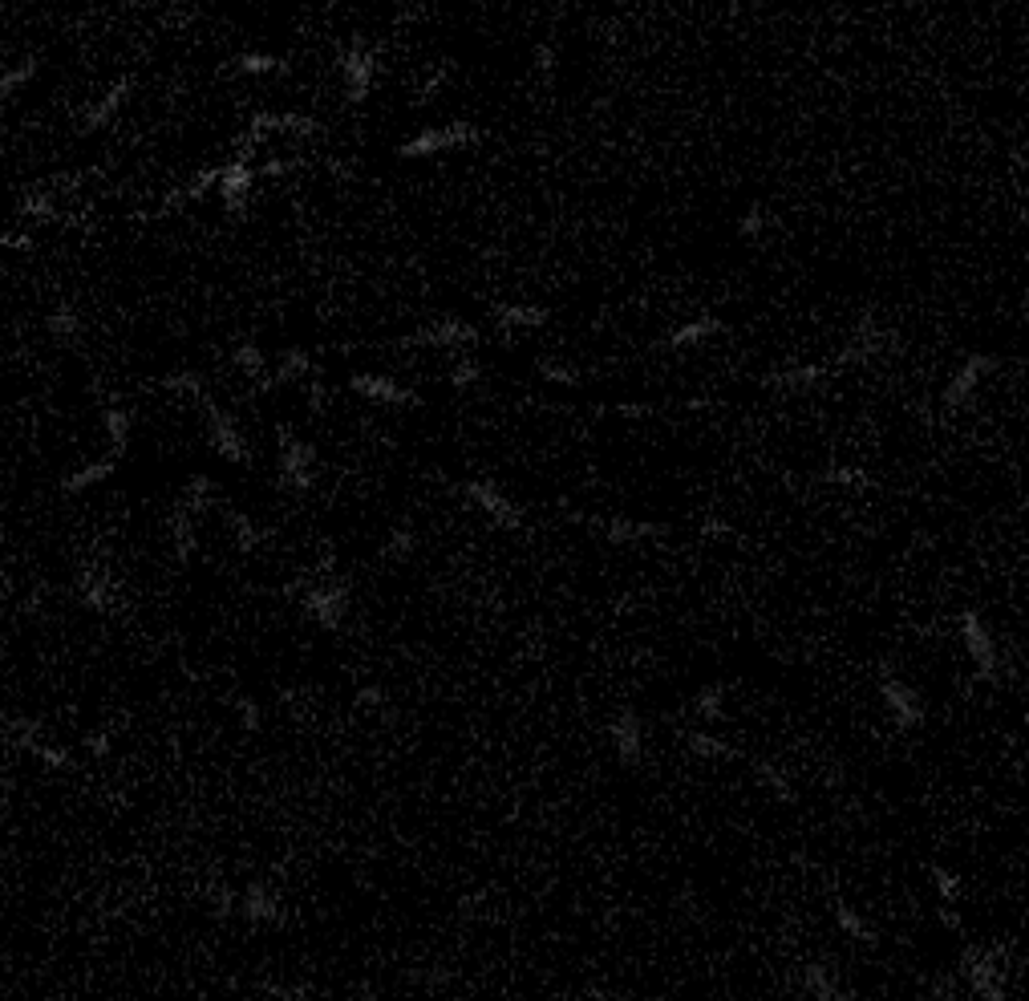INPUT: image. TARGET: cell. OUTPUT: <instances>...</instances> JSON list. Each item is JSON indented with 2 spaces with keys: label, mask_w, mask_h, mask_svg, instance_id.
<instances>
[{
  "label": "cell",
  "mask_w": 1029,
  "mask_h": 1001,
  "mask_svg": "<svg viewBox=\"0 0 1029 1001\" xmlns=\"http://www.w3.org/2000/svg\"><path fill=\"white\" fill-rule=\"evenodd\" d=\"M163 385L167 394H187V398H195V402H203L207 398V377L203 373H195V369H175V373H163Z\"/></svg>",
  "instance_id": "cell-36"
},
{
  "label": "cell",
  "mask_w": 1029,
  "mask_h": 1001,
  "mask_svg": "<svg viewBox=\"0 0 1029 1001\" xmlns=\"http://www.w3.org/2000/svg\"><path fill=\"white\" fill-rule=\"evenodd\" d=\"M235 714H240V726L248 730V734H256L260 730V702L256 698H235Z\"/></svg>",
  "instance_id": "cell-47"
},
{
  "label": "cell",
  "mask_w": 1029,
  "mask_h": 1001,
  "mask_svg": "<svg viewBox=\"0 0 1029 1001\" xmlns=\"http://www.w3.org/2000/svg\"><path fill=\"white\" fill-rule=\"evenodd\" d=\"M442 82H446V65H442V69H434V73H430V82H426V86H422V102H430V98H434V94H438V90H442Z\"/></svg>",
  "instance_id": "cell-56"
},
{
  "label": "cell",
  "mask_w": 1029,
  "mask_h": 1001,
  "mask_svg": "<svg viewBox=\"0 0 1029 1001\" xmlns=\"http://www.w3.org/2000/svg\"><path fill=\"white\" fill-rule=\"evenodd\" d=\"M535 373L547 381V385H564V390H580L584 385V377L572 369V365H564V361H535Z\"/></svg>",
  "instance_id": "cell-40"
},
{
  "label": "cell",
  "mask_w": 1029,
  "mask_h": 1001,
  "mask_svg": "<svg viewBox=\"0 0 1029 1001\" xmlns=\"http://www.w3.org/2000/svg\"><path fill=\"white\" fill-rule=\"evenodd\" d=\"M130 94H134V82H130V77H118V82H114L102 98H94V102L82 110V122H77V130H82V134H98V130H106V126L122 114V106L130 102Z\"/></svg>",
  "instance_id": "cell-17"
},
{
  "label": "cell",
  "mask_w": 1029,
  "mask_h": 1001,
  "mask_svg": "<svg viewBox=\"0 0 1029 1001\" xmlns=\"http://www.w3.org/2000/svg\"><path fill=\"white\" fill-rule=\"evenodd\" d=\"M227 523H231V531H235V544H240V552H252V548H260L264 544V527H256L248 515H240V511H227Z\"/></svg>",
  "instance_id": "cell-42"
},
{
  "label": "cell",
  "mask_w": 1029,
  "mask_h": 1001,
  "mask_svg": "<svg viewBox=\"0 0 1029 1001\" xmlns=\"http://www.w3.org/2000/svg\"><path fill=\"white\" fill-rule=\"evenodd\" d=\"M312 377V357L304 349H288L276 357V365H268V390H280V385H300Z\"/></svg>",
  "instance_id": "cell-24"
},
{
  "label": "cell",
  "mask_w": 1029,
  "mask_h": 1001,
  "mask_svg": "<svg viewBox=\"0 0 1029 1001\" xmlns=\"http://www.w3.org/2000/svg\"><path fill=\"white\" fill-rule=\"evenodd\" d=\"M880 702L888 706V718H892V726H896L900 734H912V730L924 726V698H920V689H916L912 681L896 677L888 665H884V673H880Z\"/></svg>",
  "instance_id": "cell-7"
},
{
  "label": "cell",
  "mask_w": 1029,
  "mask_h": 1001,
  "mask_svg": "<svg viewBox=\"0 0 1029 1001\" xmlns=\"http://www.w3.org/2000/svg\"><path fill=\"white\" fill-rule=\"evenodd\" d=\"M211 896V908H215V916H235V904H240V892H231V888H211L207 892Z\"/></svg>",
  "instance_id": "cell-48"
},
{
  "label": "cell",
  "mask_w": 1029,
  "mask_h": 1001,
  "mask_svg": "<svg viewBox=\"0 0 1029 1001\" xmlns=\"http://www.w3.org/2000/svg\"><path fill=\"white\" fill-rule=\"evenodd\" d=\"M685 750H689V754H697V758H705V762H714V758H734V754H738L726 738L709 734V730H689V734H685Z\"/></svg>",
  "instance_id": "cell-35"
},
{
  "label": "cell",
  "mask_w": 1029,
  "mask_h": 1001,
  "mask_svg": "<svg viewBox=\"0 0 1029 1001\" xmlns=\"http://www.w3.org/2000/svg\"><path fill=\"white\" fill-rule=\"evenodd\" d=\"M276 479L284 491H296V495L312 491L316 483V450L288 426L276 430Z\"/></svg>",
  "instance_id": "cell-5"
},
{
  "label": "cell",
  "mask_w": 1029,
  "mask_h": 1001,
  "mask_svg": "<svg viewBox=\"0 0 1029 1001\" xmlns=\"http://www.w3.org/2000/svg\"><path fill=\"white\" fill-rule=\"evenodd\" d=\"M341 90H345V102L349 106H361L369 94H373V82H377V57L365 41H349L341 49Z\"/></svg>",
  "instance_id": "cell-10"
},
{
  "label": "cell",
  "mask_w": 1029,
  "mask_h": 1001,
  "mask_svg": "<svg viewBox=\"0 0 1029 1001\" xmlns=\"http://www.w3.org/2000/svg\"><path fill=\"white\" fill-rule=\"evenodd\" d=\"M750 766H754L758 783H762V787H766L774 799H782V803H795V787H790V779L782 775V770H778L774 762H766V758H754Z\"/></svg>",
  "instance_id": "cell-37"
},
{
  "label": "cell",
  "mask_w": 1029,
  "mask_h": 1001,
  "mask_svg": "<svg viewBox=\"0 0 1029 1001\" xmlns=\"http://www.w3.org/2000/svg\"><path fill=\"white\" fill-rule=\"evenodd\" d=\"M256 183H260V179H256V163L248 159L244 150H240V159L219 163V187H215V195L223 199L227 215H235V219L248 215V203H252Z\"/></svg>",
  "instance_id": "cell-11"
},
{
  "label": "cell",
  "mask_w": 1029,
  "mask_h": 1001,
  "mask_svg": "<svg viewBox=\"0 0 1029 1001\" xmlns=\"http://www.w3.org/2000/svg\"><path fill=\"white\" fill-rule=\"evenodd\" d=\"M608 738H612L616 762L641 766V758H645V718L637 710H620L612 718V726H608Z\"/></svg>",
  "instance_id": "cell-15"
},
{
  "label": "cell",
  "mask_w": 1029,
  "mask_h": 1001,
  "mask_svg": "<svg viewBox=\"0 0 1029 1001\" xmlns=\"http://www.w3.org/2000/svg\"><path fill=\"white\" fill-rule=\"evenodd\" d=\"M827 373H831V365H790V369L770 373L762 385L766 390H778V394H803V390H815Z\"/></svg>",
  "instance_id": "cell-21"
},
{
  "label": "cell",
  "mask_w": 1029,
  "mask_h": 1001,
  "mask_svg": "<svg viewBox=\"0 0 1029 1001\" xmlns=\"http://www.w3.org/2000/svg\"><path fill=\"white\" fill-rule=\"evenodd\" d=\"M402 345H422V349H470V345H479V329H474L470 321H462V317H442V321H434V325H422V329H414Z\"/></svg>",
  "instance_id": "cell-12"
},
{
  "label": "cell",
  "mask_w": 1029,
  "mask_h": 1001,
  "mask_svg": "<svg viewBox=\"0 0 1029 1001\" xmlns=\"http://www.w3.org/2000/svg\"><path fill=\"white\" fill-rule=\"evenodd\" d=\"M235 916H244L248 924H256V929H268V924H280V920H284V904H280V896H276L264 880H252V884L240 892Z\"/></svg>",
  "instance_id": "cell-16"
},
{
  "label": "cell",
  "mask_w": 1029,
  "mask_h": 1001,
  "mask_svg": "<svg viewBox=\"0 0 1029 1001\" xmlns=\"http://www.w3.org/2000/svg\"><path fill=\"white\" fill-rule=\"evenodd\" d=\"M446 381L454 385V390H470V385H479V381H483V365L474 361V357H458Z\"/></svg>",
  "instance_id": "cell-44"
},
{
  "label": "cell",
  "mask_w": 1029,
  "mask_h": 1001,
  "mask_svg": "<svg viewBox=\"0 0 1029 1001\" xmlns=\"http://www.w3.org/2000/svg\"><path fill=\"white\" fill-rule=\"evenodd\" d=\"M45 333H49L57 345H73L77 337H82V317H77V308H69V304L53 308V313L45 317Z\"/></svg>",
  "instance_id": "cell-33"
},
{
  "label": "cell",
  "mask_w": 1029,
  "mask_h": 1001,
  "mask_svg": "<svg viewBox=\"0 0 1029 1001\" xmlns=\"http://www.w3.org/2000/svg\"><path fill=\"white\" fill-rule=\"evenodd\" d=\"M997 369H1001V361H997L993 353H965V361L957 365V373L948 377V385L940 390V406H944L948 414L965 410V406L973 402V394L981 390V381H985L989 373H997Z\"/></svg>",
  "instance_id": "cell-8"
},
{
  "label": "cell",
  "mask_w": 1029,
  "mask_h": 1001,
  "mask_svg": "<svg viewBox=\"0 0 1029 1001\" xmlns=\"http://www.w3.org/2000/svg\"><path fill=\"white\" fill-rule=\"evenodd\" d=\"M551 313L543 304H495V325L499 329H543Z\"/></svg>",
  "instance_id": "cell-25"
},
{
  "label": "cell",
  "mask_w": 1029,
  "mask_h": 1001,
  "mask_svg": "<svg viewBox=\"0 0 1029 1001\" xmlns=\"http://www.w3.org/2000/svg\"><path fill=\"white\" fill-rule=\"evenodd\" d=\"M114 471H118V458H114V454L90 458V462H82V467H77V471H69V475L61 479V491H65V495H86V491L102 487V483H106Z\"/></svg>",
  "instance_id": "cell-20"
},
{
  "label": "cell",
  "mask_w": 1029,
  "mask_h": 1001,
  "mask_svg": "<svg viewBox=\"0 0 1029 1001\" xmlns=\"http://www.w3.org/2000/svg\"><path fill=\"white\" fill-rule=\"evenodd\" d=\"M928 876H932V888H936L940 904H961V896H965V884H961V876H957L953 868L928 864Z\"/></svg>",
  "instance_id": "cell-38"
},
{
  "label": "cell",
  "mask_w": 1029,
  "mask_h": 1001,
  "mask_svg": "<svg viewBox=\"0 0 1029 1001\" xmlns=\"http://www.w3.org/2000/svg\"><path fill=\"white\" fill-rule=\"evenodd\" d=\"M612 414H620V418H653L657 410L649 402H620V406H612Z\"/></svg>",
  "instance_id": "cell-54"
},
{
  "label": "cell",
  "mask_w": 1029,
  "mask_h": 1001,
  "mask_svg": "<svg viewBox=\"0 0 1029 1001\" xmlns=\"http://www.w3.org/2000/svg\"><path fill=\"white\" fill-rule=\"evenodd\" d=\"M414 548H418V535H414V527H393L389 535H385V544H381V556H389V560H410L414 556Z\"/></svg>",
  "instance_id": "cell-41"
},
{
  "label": "cell",
  "mask_w": 1029,
  "mask_h": 1001,
  "mask_svg": "<svg viewBox=\"0 0 1029 1001\" xmlns=\"http://www.w3.org/2000/svg\"><path fill=\"white\" fill-rule=\"evenodd\" d=\"M957 633H961L965 653L973 657V677H977V681L997 685V681H1001V649H997L993 629L985 625V616H981V612H973V608L957 612Z\"/></svg>",
  "instance_id": "cell-4"
},
{
  "label": "cell",
  "mask_w": 1029,
  "mask_h": 1001,
  "mask_svg": "<svg viewBox=\"0 0 1029 1001\" xmlns=\"http://www.w3.org/2000/svg\"><path fill=\"white\" fill-rule=\"evenodd\" d=\"M33 77H37V61L33 57H21L13 65H0V110H5L33 82Z\"/></svg>",
  "instance_id": "cell-29"
},
{
  "label": "cell",
  "mask_w": 1029,
  "mask_h": 1001,
  "mask_svg": "<svg viewBox=\"0 0 1029 1001\" xmlns=\"http://www.w3.org/2000/svg\"><path fill=\"white\" fill-rule=\"evenodd\" d=\"M701 535L705 539H734V527L722 515H709V519H701Z\"/></svg>",
  "instance_id": "cell-50"
},
{
  "label": "cell",
  "mask_w": 1029,
  "mask_h": 1001,
  "mask_svg": "<svg viewBox=\"0 0 1029 1001\" xmlns=\"http://www.w3.org/2000/svg\"><path fill=\"white\" fill-rule=\"evenodd\" d=\"M957 993H961V977L957 973H944V977L928 981V997H936V1001H957Z\"/></svg>",
  "instance_id": "cell-46"
},
{
  "label": "cell",
  "mask_w": 1029,
  "mask_h": 1001,
  "mask_svg": "<svg viewBox=\"0 0 1029 1001\" xmlns=\"http://www.w3.org/2000/svg\"><path fill=\"white\" fill-rule=\"evenodd\" d=\"M803 989H807L815 1001H839V997H847V989L835 981L831 965H823V961H807V965H803Z\"/></svg>",
  "instance_id": "cell-28"
},
{
  "label": "cell",
  "mask_w": 1029,
  "mask_h": 1001,
  "mask_svg": "<svg viewBox=\"0 0 1029 1001\" xmlns=\"http://www.w3.org/2000/svg\"><path fill=\"white\" fill-rule=\"evenodd\" d=\"M726 333V321H718V317H697V321H685V325H677V329H669V337L661 341L669 353H685V349H697V345H705V341H714V337H722Z\"/></svg>",
  "instance_id": "cell-19"
},
{
  "label": "cell",
  "mask_w": 1029,
  "mask_h": 1001,
  "mask_svg": "<svg viewBox=\"0 0 1029 1001\" xmlns=\"http://www.w3.org/2000/svg\"><path fill=\"white\" fill-rule=\"evenodd\" d=\"M98 422H102V430H106V442H110V450H106V454L122 458V450L130 446V434H134V422H130V414H126L122 406H106V410L98 414Z\"/></svg>",
  "instance_id": "cell-31"
},
{
  "label": "cell",
  "mask_w": 1029,
  "mask_h": 1001,
  "mask_svg": "<svg viewBox=\"0 0 1029 1001\" xmlns=\"http://www.w3.org/2000/svg\"><path fill=\"white\" fill-rule=\"evenodd\" d=\"M296 134V138H312L316 130H321V122H316L312 114H296V110H260L256 118H252V126H248V134H244V150H252V142H260L264 134Z\"/></svg>",
  "instance_id": "cell-14"
},
{
  "label": "cell",
  "mask_w": 1029,
  "mask_h": 1001,
  "mask_svg": "<svg viewBox=\"0 0 1029 1001\" xmlns=\"http://www.w3.org/2000/svg\"><path fill=\"white\" fill-rule=\"evenodd\" d=\"M349 604H353L349 584H345L341 576H329V572H325L321 580L304 584V592H300V608H304V616H308L312 625H321L325 633H337V629L345 625Z\"/></svg>",
  "instance_id": "cell-3"
},
{
  "label": "cell",
  "mask_w": 1029,
  "mask_h": 1001,
  "mask_svg": "<svg viewBox=\"0 0 1029 1001\" xmlns=\"http://www.w3.org/2000/svg\"><path fill=\"white\" fill-rule=\"evenodd\" d=\"M531 57H535V69H539V73H551V69H556V49H551L547 41H539Z\"/></svg>",
  "instance_id": "cell-55"
},
{
  "label": "cell",
  "mask_w": 1029,
  "mask_h": 1001,
  "mask_svg": "<svg viewBox=\"0 0 1029 1001\" xmlns=\"http://www.w3.org/2000/svg\"><path fill=\"white\" fill-rule=\"evenodd\" d=\"M86 750H90L94 758H106V754L114 750V734H110V730H98V734H90V738H86Z\"/></svg>",
  "instance_id": "cell-52"
},
{
  "label": "cell",
  "mask_w": 1029,
  "mask_h": 1001,
  "mask_svg": "<svg viewBox=\"0 0 1029 1001\" xmlns=\"http://www.w3.org/2000/svg\"><path fill=\"white\" fill-rule=\"evenodd\" d=\"M199 406H203V426H207V442H211V450H215L219 458L235 462V467H248V462H252V446H248V438H244L240 422H235V414H231V410H223V406H219V402H211V398H203Z\"/></svg>",
  "instance_id": "cell-6"
},
{
  "label": "cell",
  "mask_w": 1029,
  "mask_h": 1001,
  "mask_svg": "<svg viewBox=\"0 0 1029 1001\" xmlns=\"http://www.w3.org/2000/svg\"><path fill=\"white\" fill-rule=\"evenodd\" d=\"M762 231H766V211H762V203H750L742 211V219H738V236L742 240H758Z\"/></svg>",
  "instance_id": "cell-45"
},
{
  "label": "cell",
  "mask_w": 1029,
  "mask_h": 1001,
  "mask_svg": "<svg viewBox=\"0 0 1029 1001\" xmlns=\"http://www.w3.org/2000/svg\"><path fill=\"white\" fill-rule=\"evenodd\" d=\"M17 219H21V223H57V219H61L57 195H53V191H25V195L17 199Z\"/></svg>",
  "instance_id": "cell-27"
},
{
  "label": "cell",
  "mask_w": 1029,
  "mask_h": 1001,
  "mask_svg": "<svg viewBox=\"0 0 1029 1001\" xmlns=\"http://www.w3.org/2000/svg\"><path fill=\"white\" fill-rule=\"evenodd\" d=\"M1005 965H1009V945H965L961 949V985L981 997V1001H1005Z\"/></svg>",
  "instance_id": "cell-1"
},
{
  "label": "cell",
  "mask_w": 1029,
  "mask_h": 1001,
  "mask_svg": "<svg viewBox=\"0 0 1029 1001\" xmlns=\"http://www.w3.org/2000/svg\"><path fill=\"white\" fill-rule=\"evenodd\" d=\"M73 592H77V600H82V608H90V612H110L114 608V580L102 568H86L82 576H77Z\"/></svg>",
  "instance_id": "cell-22"
},
{
  "label": "cell",
  "mask_w": 1029,
  "mask_h": 1001,
  "mask_svg": "<svg viewBox=\"0 0 1029 1001\" xmlns=\"http://www.w3.org/2000/svg\"><path fill=\"white\" fill-rule=\"evenodd\" d=\"M292 171H296V163L272 159V163H260V167H256V179H280V175H292Z\"/></svg>",
  "instance_id": "cell-51"
},
{
  "label": "cell",
  "mask_w": 1029,
  "mask_h": 1001,
  "mask_svg": "<svg viewBox=\"0 0 1029 1001\" xmlns=\"http://www.w3.org/2000/svg\"><path fill=\"white\" fill-rule=\"evenodd\" d=\"M831 912H835V924L843 929V937H851L855 945H876V941H880V933H876L872 924H867V920H863V916H859L851 904L835 900V904H831Z\"/></svg>",
  "instance_id": "cell-32"
},
{
  "label": "cell",
  "mask_w": 1029,
  "mask_h": 1001,
  "mask_svg": "<svg viewBox=\"0 0 1029 1001\" xmlns=\"http://www.w3.org/2000/svg\"><path fill=\"white\" fill-rule=\"evenodd\" d=\"M936 916H940L944 929H953L957 937H965V920L957 916V904H940V908H936Z\"/></svg>",
  "instance_id": "cell-53"
},
{
  "label": "cell",
  "mask_w": 1029,
  "mask_h": 1001,
  "mask_svg": "<svg viewBox=\"0 0 1029 1001\" xmlns=\"http://www.w3.org/2000/svg\"><path fill=\"white\" fill-rule=\"evenodd\" d=\"M600 531H604L608 544H641V539H661L669 527H665V523H653V519L612 515V519H600Z\"/></svg>",
  "instance_id": "cell-18"
},
{
  "label": "cell",
  "mask_w": 1029,
  "mask_h": 1001,
  "mask_svg": "<svg viewBox=\"0 0 1029 1001\" xmlns=\"http://www.w3.org/2000/svg\"><path fill=\"white\" fill-rule=\"evenodd\" d=\"M29 754H33L37 762H45L49 770H65V766H73L69 750H65V746H53V742H45V738H33V742H29Z\"/></svg>",
  "instance_id": "cell-43"
},
{
  "label": "cell",
  "mask_w": 1029,
  "mask_h": 1001,
  "mask_svg": "<svg viewBox=\"0 0 1029 1001\" xmlns=\"http://www.w3.org/2000/svg\"><path fill=\"white\" fill-rule=\"evenodd\" d=\"M349 390H353L357 398H365V402H373V406H389V410L418 406V394L410 390V385L393 381V377H385V373H353V377H349Z\"/></svg>",
  "instance_id": "cell-13"
},
{
  "label": "cell",
  "mask_w": 1029,
  "mask_h": 1001,
  "mask_svg": "<svg viewBox=\"0 0 1029 1001\" xmlns=\"http://www.w3.org/2000/svg\"><path fill=\"white\" fill-rule=\"evenodd\" d=\"M483 130L474 122H446V126H422L418 134H410L406 142H398V159L418 163V159H438V154L450 150H466V146H479Z\"/></svg>",
  "instance_id": "cell-2"
},
{
  "label": "cell",
  "mask_w": 1029,
  "mask_h": 1001,
  "mask_svg": "<svg viewBox=\"0 0 1029 1001\" xmlns=\"http://www.w3.org/2000/svg\"><path fill=\"white\" fill-rule=\"evenodd\" d=\"M458 491H462V499H466L474 511H483L495 527H503V531H519V527H523V507H515V503L503 495L499 483L466 479V483H458Z\"/></svg>",
  "instance_id": "cell-9"
},
{
  "label": "cell",
  "mask_w": 1029,
  "mask_h": 1001,
  "mask_svg": "<svg viewBox=\"0 0 1029 1001\" xmlns=\"http://www.w3.org/2000/svg\"><path fill=\"white\" fill-rule=\"evenodd\" d=\"M195 523H199V515L191 511V507H183V503H175V511H171V523H167V531H171V544H175V556L187 564L195 552H199V531H195Z\"/></svg>",
  "instance_id": "cell-23"
},
{
  "label": "cell",
  "mask_w": 1029,
  "mask_h": 1001,
  "mask_svg": "<svg viewBox=\"0 0 1029 1001\" xmlns=\"http://www.w3.org/2000/svg\"><path fill=\"white\" fill-rule=\"evenodd\" d=\"M231 365L240 369L248 381H256L260 390H268V357H264V349H260V345L240 341V345L231 349Z\"/></svg>",
  "instance_id": "cell-30"
},
{
  "label": "cell",
  "mask_w": 1029,
  "mask_h": 1001,
  "mask_svg": "<svg viewBox=\"0 0 1029 1001\" xmlns=\"http://www.w3.org/2000/svg\"><path fill=\"white\" fill-rule=\"evenodd\" d=\"M693 714L705 722H722L726 718V685L722 681H709L693 693Z\"/></svg>",
  "instance_id": "cell-34"
},
{
  "label": "cell",
  "mask_w": 1029,
  "mask_h": 1001,
  "mask_svg": "<svg viewBox=\"0 0 1029 1001\" xmlns=\"http://www.w3.org/2000/svg\"><path fill=\"white\" fill-rule=\"evenodd\" d=\"M353 702H357L361 710H381V706H385V689H381V685H361Z\"/></svg>",
  "instance_id": "cell-49"
},
{
  "label": "cell",
  "mask_w": 1029,
  "mask_h": 1001,
  "mask_svg": "<svg viewBox=\"0 0 1029 1001\" xmlns=\"http://www.w3.org/2000/svg\"><path fill=\"white\" fill-rule=\"evenodd\" d=\"M235 77H272V73H284L288 65H284V57H276V53H260V49H244V53H235L231 57V65H227Z\"/></svg>",
  "instance_id": "cell-26"
},
{
  "label": "cell",
  "mask_w": 1029,
  "mask_h": 1001,
  "mask_svg": "<svg viewBox=\"0 0 1029 1001\" xmlns=\"http://www.w3.org/2000/svg\"><path fill=\"white\" fill-rule=\"evenodd\" d=\"M819 483H827V487H847V491H867V487H872V475H867L863 467H827V471L819 475Z\"/></svg>",
  "instance_id": "cell-39"
}]
</instances>
